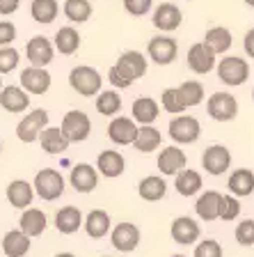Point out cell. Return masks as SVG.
<instances>
[{
    "label": "cell",
    "mask_w": 254,
    "mask_h": 257,
    "mask_svg": "<svg viewBox=\"0 0 254 257\" xmlns=\"http://www.w3.org/2000/svg\"><path fill=\"white\" fill-rule=\"evenodd\" d=\"M144 74H147V58L138 51H126L108 69V80L119 90H126Z\"/></svg>",
    "instance_id": "1"
},
{
    "label": "cell",
    "mask_w": 254,
    "mask_h": 257,
    "mask_svg": "<svg viewBox=\"0 0 254 257\" xmlns=\"http://www.w3.org/2000/svg\"><path fill=\"white\" fill-rule=\"evenodd\" d=\"M69 85L78 92L80 96H96L103 87V78L94 67H87V64H78L74 67L69 74Z\"/></svg>",
    "instance_id": "2"
},
{
    "label": "cell",
    "mask_w": 254,
    "mask_h": 257,
    "mask_svg": "<svg viewBox=\"0 0 254 257\" xmlns=\"http://www.w3.org/2000/svg\"><path fill=\"white\" fill-rule=\"evenodd\" d=\"M64 186H67V182L55 168H44V170H39L35 175V193L46 202L62 198Z\"/></svg>",
    "instance_id": "3"
},
{
    "label": "cell",
    "mask_w": 254,
    "mask_h": 257,
    "mask_svg": "<svg viewBox=\"0 0 254 257\" xmlns=\"http://www.w3.org/2000/svg\"><path fill=\"white\" fill-rule=\"evenodd\" d=\"M217 78L229 87L245 85V80L249 78V64L247 60L238 58V55H227L217 62Z\"/></svg>",
    "instance_id": "4"
},
{
    "label": "cell",
    "mask_w": 254,
    "mask_h": 257,
    "mask_svg": "<svg viewBox=\"0 0 254 257\" xmlns=\"http://www.w3.org/2000/svg\"><path fill=\"white\" fill-rule=\"evenodd\" d=\"M60 128H62L64 138L69 140V143H83V140H87L92 134V122H90V117H87V112L69 110L62 117Z\"/></svg>",
    "instance_id": "5"
},
{
    "label": "cell",
    "mask_w": 254,
    "mask_h": 257,
    "mask_svg": "<svg viewBox=\"0 0 254 257\" xmlns=\"http://www.w3.org/2000/svg\"><path fill=\"white\" fill-rule=\"evenodd\" d=\"M206 112L208 117L215 119V122H231L238 115V101L229 92H215V94L208 96Z\"/></svg>",
    "instance_id": "6"
},
{
    "label": "cell",
    "mask_w": 254,
    "mask_h": 257,
    "mask_svg": "<svg viewBox=\"0 0 254 257\" xmlns=\"http://www.w3.org/2000/svg\"><path fill=\"white\" fill-rule=\"evenodd\" d=\"M48 126V112L44 108H35L16 124V138L21 143H35L39 140V134Z\"/></svg>",
    "instance_id": "7"
},
{
    "label": "cell",
    "mask_w": 254,
    "mask_h": 257,
    "mask_svg": "<svg viewBox=\"0 0 254 257\" xmlns=\"http://www.w3.org/2000/svg\"><path fill=\"white\" fill-rule=\"evenodd\" d=\"M167 131H169V138L174 140L176 145H190L199 138L201 124L197 122L192 115H183V112H181V115H176V117L169 122Z\"/></svg>",
    "instance_id": "8"
},
{
    "label": "cell",
    "mask_w": 254,
    "mask_h": 257,
    "mask_svg": "<svg viewBox=\"0 0 254 257\" xmlns=\"http://www.w3.org/2000/svg\"><path fill=\"white\" fill-rule=\"evenodd\" d=\"M147 53H149V58L154 60L156 64L165 67V64H172L176 60V53H179V44H176V39L167 37V35H158V37L149 39Z\"/></svg>",
    "instance_id": "9"
},
{
    "label": "cell",
    "mask_w": 254,
    "mask_h": 257,
    "mask_svg": "<svg viewBox=\"0 0 254 257\" xmlns=\"http://www.w3.org/2000/svg\"><path fill=\"white\" fill-rule=\"evenodd\" d=\"M26 55L35 67H48L55 58V44H51V39L44 35H35L26 44Z\"/></svg>",
    "instance_id": "10"
},
{
    "label": "cell",
    "mask_w": 254,
    "mask_h": 257,
    "mask_svg": "<svg viewBox=\"0 0 254 257\" xmlns=\"http://www.w3.org/2000/svg\"><path fill=\"white\" fill-rule=\"evenodd\" d=\"M21 87L28 94H46L51 90V74L46 71V67H26L21 71Z\"/></svg>",
    "instance_id": "11"
},
{
    "label": "cell",
    "mask_w": 254,
    "mask_h": 257,
    "mask_svg": "<svg viewBox=\"0 0 254 257\" xmlns=\"http://www.w3.org/2000/svg\"><path fill=\"white\" fill-rule=\"evenodd\" d=\"M231 166V152L224 147V145H211L204 150L201 156V168L211 175H224Z\"/></svg>",
    "instance_id": "12"
},
{
    "label": "cell",
    "mask_w": 254,
    "mask_h": 257,
    "mask_svg": "<svg viewBox=\"0 0 254 257\" xmlns=\"http://www.w3.org/2000/svg\"><path fill=\"white\" fill-rule=\"evenodd\" d=\"M140 236H142L140 234V227L133 223H119V225H115L110 232L112 246L119 252H133L140 243Z\"/></svg>",
    "instance_id": "13"
},
{
    "label": "cell",
    "mask_w": 254,
    "mask_h": 257,
    "mask_svg": "<svg viewBox=\"0 0 254 257\" xmlns=\"http://www.w3.org/2000/svg\"><path fill=\"white\" fill-rule=\"evenodd\" d=\"M185 60H188L190 71H195V74H199V76L213 71V67H215V53L211 51V46H208L206 42L192 44V46L188 48V58Z\"/></svg>",
    "instance_id": "14"
},
{
    "label": "cell",
    "mask_w": 254,
    "mask_h": 257,
    "mask_svg": "<svg viewBox=\"0 0 254 257\" xmlns=\"http://www.w3.org/2000/svg\"><path fill=\"white\" fill-rule=\"evenodd\" d=\"M138 131L140 126L133 117H112V122L108 124V138L115 145H133Z\"/></svg>",
    "instance_id": "15"
},
{
    "label": "cell",
    "mask_w": 254,
    "mask_h": 257,
    "mask_svg": "<svg viewBox=\"0 0 254 257\" xmlns=\"http://www.w3.org/2000/svg\"><path fill=\"white\" fill-rule=\"evenodd\" d=\"M99 168H92L90 163H76L69 175V184L78 193H92L99 186Z\"/></svg>",
    "instance_id": "16"
},
{
    "label": "cell",
    "mask_w": 254,
    "mask_h": 257,
    "mask_svg": "<svg viewBox=\"0 0 254 257\" xmlns=\"http://www.w3.org/2000/svg\"><path fill=\"white\" fill-rule=\"evenodd\" d=\"M169 234H172V239H174L176 243H181V246H190V243H195V241L199 239L201 227L190 216H179V218L172 220Z\"/></svg>",
    "instance_id": "17"
},
{
    "label": "cell",
    "mask_w": 254,
    "mask_h": 257,
    "mask_svg": "<svg viewBox=\"0 0 254 257\" xmlns=\"http://www.w3.org/2000/svg\"><path fill=\"white\" fill-rule=\"evenodd\" d=\"M222 204H224V195L217 191H204L195 202V214L201 220H215L222 214Z\"/></svg>",
    "instance_id": "18"
},
{
    "label": "cell",
    "mask_w": 254,
    "mask_h": 257,
    "mask_svg": "<svg viewBox=\"0 0 254 257\" xmlns=\"http://www.w3.org/2000/svg\"><path fill=\"white\" fill-rule=\"evenodd\" d=\"M0 106H3V110L12 112V115H19V112L30 108V94L19 85L3 87L0 90Z\"/></svg>",
    "instance_id": "19"
},
{
    "label": "cell",
    "mask_w": 254,
    "mask_h": 257,
    "mask_svg": "<svg viewBox=\"0 0 254 257\" xmlns=\"http://www.w3.org/2000/svg\"><path fill=\"white\" fill-rule=\"evenodd\" d=\"M185 163H188V156H185V152L181 150V147H176V145L165 147L158 156V170L163 172V175H174L176 177L185 168Z\"/></svg>",
    "instance_id": "20"
},
{
    "label": "cell",
    "mask_w": 254,
    "mask_h": 257,
    "mask_svg": "<svg viewBox=\"0 0 254 257\" xmlns=\"http://www.w3.org/2000/svg\"><path fill=\"white\" fill-rule=\"evenodd\" d=\"M30 246H32V236H28L21 227L10 230L3 236V252L7 257H26L30 252Z\"/></svg>",
    "instance_id": "21"
},
{
    "label": "cell",
    "mask_w": 254,
    "mask_h": 257,
    "mask_svg": "<svg viewBox=\"0 0 254 257\" xmlns=\"http://www.w3.org/2000/svg\"><path fill=\"white\" fill-rule=\"evenodd\" d=\"M131 115L140 126L142 124H154L160 115V106L154 96H138L131 106Z\"/></svg>",
    "instance_id": "22"
},
{
    "label": "cell",
    "mask_w": 254,
    "mask_h": 257,
    "mask_svg": "<svg viewBox=\"0 0 254 257\" xmlns=\"http://www.w3.org/2000/svg\"><path fill=\"white\" fill-rule=\"evenodd\" d=\"M181 21H183V14H181V10L176 5H172V3H163V5L156 7V12H154V26L158 28V30L174 32L176 28L181 26Z\"/></svg>",
    "instance_id": "23"
},
{
    "label": "cell",
    "mask_w": 254,
    "mask_h": 257,
    "mask_svg": "<svg viewBox=\"0 0 254 257\" xmlns=\"http://www.w3.org/2000/svg\"><path fill=\"white\" fill-rule=\"evenodd\" d=\"M96 168H99V172L103 177L115 179V177L124 175V170H126V161H124V156L119 154V152L103 150L99 154V159H96Z\"/></svg>",
    "instance_id": "24"
},
{
    "label": "cell",
    "mask_w": 254,
    "mask_h": 257,
    "mask_svg": "<svg viewBox=\"0 0 254 257\" xmlns=\"http://www.w3.org/2000/svg\"><path fill=\"white\" fill-rule=\"evenodd\" d=\"M46 225H48L46 214H44L42 209H35V207L23 209L21 218H19V227H21L28 236H32V239H35V236H42L44 230H46Z\"/></svg>",
    "instance_id": "25"
},
{
    "label": "cell",
    "mask_w": 254,
    "mask_h": 257,
    "mask_svg": "<svg viewBox=\"0 0 254 257\" xmlns=\"http://www.w3.org/2000/svg\"><path fill=\"white\" fill-rule=\"evenodd\" d=\"M35 186L28 184L26 179H14V182L7 186V202L16 209H28L32 204V198H35Z\"/></svg>",
    "instance_id": "26"
},
{
    "label": "cell",
    "mask_w": 254,
    "mask_h": 257,
    "mask_svg": "<svg viewBox=\"0 0 254 257\" xmlns=\"http://www.w3.org/2000/svg\"><path fill=\"white\" fill-rule=\"evenodd\" d=\"M39 145H42V152H46V154H62L71 143L64 138L60 126H46L39 134Z\"/></svg>",
    "instance_id": "27"
},
{
    "label": "cell",
    "mask_w": 254,
    "mask_h": 257,
    "mask_svg": "<svg viewBox=\"0 0 254 257\" xmlns=\"http://www.w3.org/2000/svg\"><path fill=\"white\" fill-rule=\"evenodd\" d=\"M110 214L108 211H103V209H92L90 214H87V218H85L83 227L85 232H87V236H92V239H103V236L110 232Z\"/></svg>",
    "instance_id": "28"
},
{
    "label": "cell",
    "mask_w": 254,
    "mask_h": 257,
    "mask_svg": "<svg viewBox=\"0 0 254 257\" xmlns=\"http://www.w3.org/2000/svg\"><path fill=\"white\" fill-rule=\"evenodd\" d=\"M83 214H80L78 207H62L55 214V227L62 234H76V232L83 227Z\"/></svg>",
    "instance_id": "29"
},
{
    "label": "cell",
    "mask_w": 254,
    "mask_h": 257,
    "mask_svg": "<svg viewBox=\"0 0 254 257\" xmlns=\"http://www.w3.org/2000/svg\"><path fill=\"white\" fill-rule=\"evenodd\" d=\"M201 186H204L201 175L197 170H188V168H183V170L176 175V179H174L176 193L183 195V198H192V195H197V193L201 191Z\"/></svg>",
    "instance_id": "30"
},
{
    "label": "cell",
    "mask_w": 254,
    "mask_h": 257,
    "mask_svg": "<svg viewBox=\"0 0 254 257\" xmlns=\"http://www.w3.org/2000/svg\"><path fill=\"white\" fill-rule=\"evenodd\" d=\"M229 191L236 195V198H247L254 193V172L247 170V168H238L233 170L231 177H229Z\"/></svg>",
    "instance_id": "31"
},
{
    "label": "cell",
    "mask_w": 254,
    "mask_h": 257,
    "mask_svg": "<svg viewBox=\"0 0 254 257\" xmlns=\"http://www.w3.org/2000/svg\"><path fill=\"white\" fill-rule=\"evenodd\" d=\"M138 193H140V198L147 200V202H158V200L165 198V193H167V184H165L163 177L149 175L138 184Z\"/></svg>",
    "instance_id": "32"
},
{
    "label": "cell",
    "mask_w": 254,
    "mask_h": 257,
    "mask_svg": "<svg viewBox=\"0 0 254 257\" xmlns=\"http://www.w3.org/2000/svg\"><path fill=\"white\" fill-rule=\"evenodd\" d=\"M160 143H163V136H160L158 128H154L151 124H142L133 147H135L140 154H151V152H156L160 147Z\"/></svg>",
    "instance_id": "33"
},
{
    "label": "cell",
    "mask_w": 254,
    "mask_h": 257,
    "mask_svg": "<svg viewBox=\"0 0 254 257\" xmlns=\"http://www.w3.org/2000/svg\"><path fill=\"white\" fill-rule=\"evenodd\" d=\"M55 51H60L62 55H74L80 48V32L71 26H64L55 32Z\"/></svg>",
    "instance_id": "34"
},
{
    "label": "cell",
    "mask_w": 254,
    "mask_h": 257,
    "mask_svg": "<svg viewBox=\"0 0 254 257\" xmlns=\"http://www.w3.org/2000/svg\"><path fill=\"white\" fill-rule=\"evenodd\" d=\"M204 42L211 46L213 53L220 55V53H227L229 48H231L233 37H231V32H229L227 28L215 26V28H211V30H206V37H204Z\"/></svg>",
    "instance_id": "35"
},
{
    "label": "cell",
    "mask_w": 254,
    "mask_h": 257,
    "mask_svg": "<svg viewBox=\"0 0 254 257\" xmlns=\"http://www.w3.org/2000/svg\"><path fill=\"white\" fill-rule=\"evenodd\" d=\"M30 14L37 23H53L60 14L58 0H32Z\"/></svg>",
    "instance_id": "36"
},
{
    "label": "cell",
    "mask_w": 254,
    "mask_h": 257,
    "mask_svg": "<svg viewBox=\"0 0 254 257\" xmlns=\"http://www.w3.org/2000/svg\"><path fill=\"white\" fill-rule=\"evenodd\" d=\"M96 110L106 117H112L117 112L122 110V96L115 90H101L96 94Z\"/></svg>",
    "instance_id": "37"
},
{
    "label": "cell",
    "mask_w": 254,
    "mask_h": 257,
    "mask_svg": "<svg viewBox=\"0 0 254 257\" xmlns=\"http://www.w3.org/2000/svg\"><path fill=\"white\" fill-rule=\"evenodd\" d=\"M62 10L71 23H85L92 16V3L90 0H64Z\"/></svg>",
    "instance_id": "38"
},
{
    "label": "cell",
    "mask_w": 254,
    "mask_h": 257,
    "mask_svg": "<svg viewBox=\"0 0 254 257\" xmlns=\"http://www.w3.org/2000/svg\"><path fill=\"white\" fill-rule=\"evenodd\" d=\"M179 92H181V99H183L185 108L199 106V103L204 101V96H206V92H204V85H201L199 80H185V83H181Z\"/></svg>",
    "instance_id": "39"
},
{
    "label": "cell",
    "mask_w": 254,
    "mask_h": 257,
    "mask_svg": "<svg viewBox=\"0 0 254 257\" xmlns=\"http://www.w3.org/2000/svg\"><path fill=\"white\" fill-rule=\"evenodd\" d=\"M160 106H163V110L172 112V115H181V112L185 110V103H183V99H181L179 87H167V90H163V94H160Z\"/></svg>",
    "instance_id": "40"
},
{
    "label": "cell",
    "mask_w": 254,
    "mask_h": 257,
    "mask_svg": "<svg viewBox=\"0 0 254 257\" xmlns=\"http://www.w3.org/2000/svg\"><path fill=\"white\" fill-rule=\"evenodd\" d=\"M19 60H21V55H19L16 48L0 46V74H10V71H14L16 67H19Z\"/></svg>",
    "instance_id": "41"
},
{
    "label": "cell",
    "mask_w": 254,
    "mask_h": 257,
    "mask_svg": "<svg viewBox=\"0 0 254 257\" xmlns=\"http://www.w3.org/2000/svg\"><path fill=\"white\" fill-rule=\"evenodd\" d=\"M236 241L240 246H254V218H245L236 225V232H233Z\"/></svg>",
    "instance_id": "42"
},
{
    "label": "cell",
    "mask_w": 254,
    "mask_h": 257,
    "mask_svg": "<svg viewBox=\"0 0 254 257\" xmlns=\"http://www.w3.org/2000/svg\"><path fill=\"white\" fill-rule=\"evenodd\" d=\"M195 257H224V250L220 246V241L206 239V241H201V243H197Z\"/></svg>",
    "instance_id": "43"
},
{
    "label": "cell",
    "mask_w": 254,
    "mask_h": 257,
    "mask_svg": "<svg viewBox=\"0 0 254 257\" xmlns=\"http://www.w3.org/2000/svg\"><path fill=\"white\" fill-rule=\"evenodd\" d=\"M240 216V202L236 195H224V204H222V214H220V220H227L231 223L233 218H238Z\"/></svg>",
    "instance_id": "44"
},
{
    "label": "cell",
    "mask_w": 254,
    "mask_h": 257,
    "mask_svg": "<svg viewBox=\"0 0 254 257\" xmlns=\"http://www.w3.org/2000/svg\"><path fill=\"white\" fill-rule=\"evenodd\" d=\"M154 5V0H124V10L131 16H144Z\"/></svg>",
    "instance_id": "45"
},
{
    "label": "cell",
    "mask_w": 254,
    "mask_h": 257,
    "mask_svg": "<svg viewBox=\"0 0 254 257\" xmlns=\"http://www.w3.org/2000/svg\"><path fill=\"white\" fill-rule=\"evenodd\" d=\"M16 39V28L10 21H0V46H10Z\"/></svg>",
    "instance_id": "46"
},
{
    "label": "cell",
    "mask_w": 254,
    "mask_h": 257,
    "mask_svg": "<svg viewBox=\"0 0 254 257\" xmlns=\"http://www.w3.org/2000/svg\"><path fill=\"white\" fill-rule=\"evenodd\" d=\"M243 48H245V53H247V58H252V60H254V28H252V30L245 32Z\"/></svg>",
    "instance_id": "47"
},
{
    "label": "cell",
    "mask_w": 254,
    "mask_h": 257,
    "mask_svg": "<svg viewBox=\"0 0 254 257\" xmlns=\"http://www.w3.org/2000/svg\"><path fill=\"white\" fill-rule=\"evenodd\" d=\"M19 3L21 0H0V14L7 16V14H14L19 10Z\"/></svg>",
    "instance_id": "48"
},
{
    "label": "cell",
    "mask_w": 254,
    "mask_h": 257,
    "mask_svg": "<svg viewBox=\"0 0 254 257\" xmlns=\"http://www.w3.org/2000/svg\"><path fill=\"white\" fill-rule=\"evenodd\" d=\"M55 257H76V255H74V252H58Z\"/></svg>",
    "instance_id": "49"
},
{
    "label": "cell",
    "mask_w": 254,
    "mask_h": 257,
    "mask_svg": "<svg viewBox=\"0 0 254 257\" xmlns=\"http://www.w3.org/2000/svg\"><path fill=\"white\" fill-rule=\"evenodd\" d=\"M245 5H249V7H254V0H245Z\"/></svg>",
    "instance_id": "50"
},
{
    "label": "cell",
    "mask_w": 254,
    "mask_h": 257,
    "mask_svg": "<svg viewBox=\"0 0 254 257\" xmlns=\"http://www.w3.org/2000/svg\"><path fill=\"white\" fill-rule=\"evenodd\" d=\"M0 90H3V78H0Z\"/></svg>",
    "instance_id": "51"
},
{
    "label": "cell",
    "mask_w": 254,
    "mask_h": 257,
    "mask_svg": "<svg viewBox=\"0 0 254 257\" xmlns=\"http://www.w3.org/2000/svg\"><path fill=\"white\" fill-rule=\"evenodd\" d=\"M172 257H185V255H172Z\"/></svg>",
    "instance_id": "52"
},
{
    "label": "cell",
    "mask_w": 254,
    "mask_h": 257,
    "mask_svg": "<svg viewBox=\"0 0 254 257\" xmlns=\"http://www.w3.org/2000/svg\"><path fill=\"white\" fill-rule=\"evenodd\" d=\"M252 101H254V90H252Z\"/></svg>",
    "instance_id": "53"
},
{
    "label": "cell",
    "mask_w": 254,
    "mask_h": 257,
    "mask_svg": "<svg viewBox=\"0 0 254 257\" xmlns=\"http://www.w3.org/2000/svg\"><path fill=\"white\" fill-rule=\"evenodd\" d=\"M0 147H3V145H0Z\"/></svg>",
    "instance_id": "54"
}]
</instances>
